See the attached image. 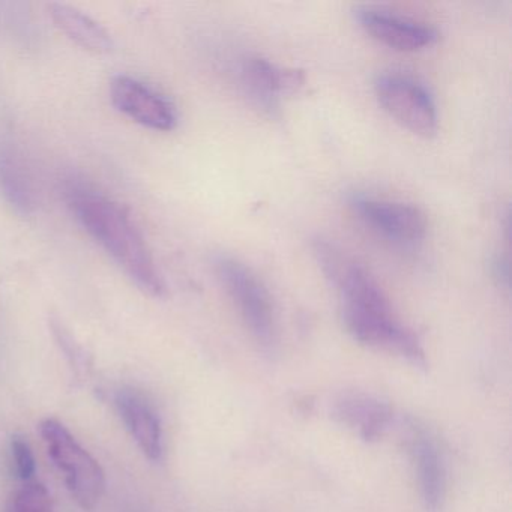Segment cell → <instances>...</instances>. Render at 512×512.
Returning a JSON list of instances; mask_svg holds the SVG:
<instances>
[{"instance_id":"cell-1","label":"cell","mask_w":512,"mask_h":512,"mask_svg":"<svg viewBox=\"0 0 512 512\" xmlns=\"http://www.w3.org/2000/svg\"><path fill=\"white\" fill-rule=\"evenodd\" d=\"M314 256L340 299L344 328L353 340L400 356L413 367H427L421 341L398 320L373 275L325 241L314 244Z\"/></svg>"},{"instance_id":"cell-2","label":"cell","mask_w":512,"mask_h":512,"mask_svg":"<svg viewBox=\"0 0 512 512\" xmlns=\"http://www.w3.org/2000/svg\"><path fill=\"white\" fill-rule=\"evenodd\" d=\"M68 205L86 232L112 256L125 274L149 296L166 292L154 259L127 212L109 197L85 187L68 191Z\"/></svg>"},{"instance_id":"cell-3","label":"cell","mask_w":512,"mask_h":512,"mask_svg":"<svg viewBox=\"0 0 512 512\" xmlns=\"http://www.w3.org/2000/svg\"><path fill=\"white\" fill-rule=\"evenodd\" d=\"M214 266L251 337L263 352L271 355L278 346V326L268 289L250 268L233 257H217Z\"/></svg>"},{"instance_id":"cell-4","label":"cell","mask_w":512,"mask_h":512,"mask_svg":"<svg viewBox=\"0 0 512 512\" xmlns=\"http://www.w3.org/2000/svg\"><path fill=\"white\" fill-rule=\"evenodd\" d=\"M47 452L80 508H97L106 491V473L97 460L77 442L76 437L56 419H46L40 427Z\"/></svg>"},{"instance_id":"cell-5","label":"cell","mask_w":512,"mask_h":512,"mask_svg":"<svg viewBox=\"0 0 512 512\" xmlns=\"http://www.w3.org/2000/svg\"><path fill=\"white\" fill-rule=\"evenodd\" d=\"M349 208L371 232L397 247L415 248L427 236L424 212L409 203L353 193L349 197Z\"/></svg>"},{"instance_id":"cell-6","label":"cell","mask_w":512,"mask_h":512,"mask_svg":"<svg viewBox=\"0 0 512 512\" xmlns=\"http://www.w3.org/2000/svg\"><path fill=\"white\" fill-rule=\"evenodd\" d=\"M374 92L380 106L410 133L421 137L436 134L439 124L436 104L418 80L398 73L380 74Z\"/></svg>"},{"instance_id":"cell-7","label":"cell","mask_w":512,"mask_h":512,"mask_svg":"<svg viewBox=\"0 0 512 512\" xmlns=\"http://www.w3.org/2000/svg\"><path fill=\"white\" fill-rule=\"evenodd\" d=\"M113 106L143 127L172 131L178 127L175 104L151 86L130 76H116L110 83Z\"/></svg>"},{"instance_id":"cell-8","label":"cell","mask_w":512,"mask_h":512,"mask_svg":"<svg viewBox=\"0 0 512 512\" xmlns=\"http://www.w3.org/2000/svg\"><path fill=\"white\" fill-rule=\"evenodd\" d=\"M355 16L371 38L398 52H418L439 40V32L433 26L383 8L359 7Z\"/></svg>"},{"instance_id":"cell-9","label":"cell","mask_w":512,"mask_h":512,"mask_svg":"<svg viewBox=\"0 0 512 512\" xmlns=\"http://www.w3.org/2000/svg\"><path fill=\"white\" fill-rule=\"evenodd\" d=\"M406 445L418 479L422 502L428 511L437 512L445 502L448 487L442 451L436 439L416 424H410L407 428Z\"/></svg>"},{"instance_id":"cell-10","label":"cell","mask_w":512,"mask_h":512,"mask_svg":"<svg viewBox=\"0 0 512 512\" xmlns=\"http://www.w3.org/2000/svg\"><path fill=\"white\" fill-rule=\"evenodd\" d=\"M241 82L259 106L272 110L278 106L280 98L301 91L305 79L301 71L253 56L242 61Z\"/></svg>"},{"instance_id":"cell-11","label":"cell","mask_w":512,"mask_h":512,"mask_svg":"<svg viewBox=\"0 0 512 512\" xmlns=\"http://www.w3.org/2000/svg\"><path fill=\"white\" fill-rule=\"evenodd\" d=\"M335 421L346 425L358 433L362 439L371 442L385 433L391 424L394 410L386 401L364 394V392H347L335 400L332 406Z\"/></svg>"},{"instance_id":"cell-12","label":"cell","mask_w":512,"mask_h":512,"mask_svg":"<svg viewBox=\"0 0 512 512\" xmlns=\"http://www.w3.org/2000/svg\"><path fill=\"white\" fill-rule=\"evenodd\" d=\"M115 404L140 451L149 460H160L163 455V428L154 407L142 395L128 389H121L116 394Z\"/></svg>"},{"instance_id":"cell-13","label":"cell","mask_w":512,"mask_h":512,"mask_svg":"<svg viewBox=\"0 0 512 512\" xmlns=\"http://www.w3.org/2000/svg\"><path fill=\"white\" fill-rule=\"evenodd\" d=\"M49 13L56 28L82 49L100 55L113 49L109 32L83 11L70 5L52 4L49 5Z\"/></svg>"},{"instance_id":"cell-14","label":"cell","mask_w":512,"mask_h":512,"mask_svg":"<svg viewBox=\"0 0 512 512\" xmlns=\"http://www.w3.org/2000/svg\"><path fill=\"white\" fill-rule=\"evenodd\" d=\"M0 191L19 211L29 212L34 208V193L23 166L7 152L0 154Z\"/></svg>"},{"instance_id":"cell-15","label":"cell","mask_w":512,"mask_h":512,"mask_svg":"<svg viewBox=\"0 0 512 512\" xmlns=\"http://www.w3.org/2000/svg\"><path fill=\"white\" fill-rule=\"evenodd\" d=\"M5 512H56V506L43 484L28 482L11 493Z\"/></svg>"},{"instance_id":"cell-16","label":"cell","mask_w":512,"mask_h":512,"mask_svg":"<svg viewBox=\"0 0 512 512\" xmlns=\"http://www.w3.org/2000/svg\"><path fill=\"white\" fill-rule=\"evenodd\" d=\"M50 328H52L53 335H55L59 347L64 350L65 356H67L68 361H70L74 373H76L77 376L88 373L89 367H91L89 355L86 353V350L77 343L73 334L65 328L64 323L56 319V317H52V320H50Z\"/></svg>"},{"instance_id":"cell-17","label":"cell","mask_w":512,"mask_h":512,"mask_svg":"<svg viewBox=\"0 0 512 512\" xmlns=\"http://www.w3.org/2000/svg\"><path fill=\"white\" fill-rule=\"evenodd\" d=\"M11 454H13L17 475L23 481H29L35 475L37 464H35L34 452H32L28 440L22 436H14L11 440Z\"/></svg>"}]
</instances>
